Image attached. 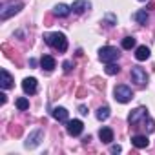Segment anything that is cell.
Masks as SVG:
<instances>
[{"label":"cell","instance_id":"1","mask_svg":"<svg viewBox=\"0 0 155 155\" xmlns=\"http://www.w3.org/2000/svg\"><path fill=\"white\" fill-rule=\"evenodd\" d=\"M44 40L48 46H51L53 49H57L60 53H64L68 49V38L64 33H48V35H44Z\"/></svg>","mask_w":155,"mask_h":155},{"label":"cell","instance_id":"2","mask_svg":"<svg viewBox=\"0 0 155 155\" xmlns=\"http://www.w3.org/2000/svg\"><path fill=\"white\" fill-rule=\"evenodd\" d=\"M119 57H120L119 49H117V48H111V46H104V48H101V51H99V58H101L102 62H106V64L119 60Z\"/></svg>","mask_w":155,"mask_h":155},{"label":"cell","instance_id":"3","mask_svg":"<svg viewBox=\"0 0 155 155\" xmlns=\"http://www.w3.org/2000/svg\"><path fill=\"white\" fill-rule=\"evenodd\" d=\"M113 95H115V101L120 102V104H126V102H130V101L133 99V91H131L128 86H124V84L117 86V88L113 90Z\"/></svg>","mask_w":155,"mask_h":155},{"label":"cell","instance_id":"4","mask_svg":"<svg viewBox=\"0 0 155 155\" xmlns=\"http://www.w3.org/2000/svg\"><path fill=\"white\" fill-rule=\"evenodd\" d=\"M131 81L137 82L139 86H144V84H148V75H146V71H144L142 68L135 66V68L131 69Z\"/></svg>","mask_w":155,"mask_h":155},{"label":"cell","instance_id":"5","mask_svg":"<svg viewBox=\"0 0 155 155\" xmlns=\"http://www.w3.org/2000/svg\"><path fill=\"white\" fill-rule=\"evenodd\" d=\"M82 130H84V124H82V120H79V119L68 120V133H69L71 137L81 135V133H82Z\"/></svg>","mask_w":155,"mask_h":155},{"label":"cell","instance_id":"6","mask_svg":"<svg viewBox=\"0 0 155 155\" xmlns=\"http://www.w3.org/2000/svg\"><path fill=\"white\" fill-rule=\"evenodd\" d=\"M146 117H148V110L140 106V108H137V110H133V111L130 113V117H128V122H130V124H137L140 119H146Z\"/></svg>","mask_w":155,"mask_h":155},{"label":"cell","instance_id":"7","mask_svg":"<svg viewBox=\"0 0 155 155\" xmlns=\"http://www.w3.org/2000/svg\"><path fill=\"white\" fill-rule=\"evenodd\" d=\"M22 90H24L28 95L37 93V79H33V77H28V79H24V81H22Z\"/></svg>","mask_w":155,"mask_h":155},{"label":"cell","instance_id":"8","mask_svg":"<svg viewBox=\"0 0 155 155\" xmlns=\"http://www.w3.org/2000/svg\"><path fill=\"white\" fill-rule=\"evenodd\" d=\"M90 8H91V4L88 2V0H77V2H73V6H71L73 13H77V15H82V13L88 11Z\"/></svg>","mask_w":155,"mask_h":155},{"label":"cell","instance_id":"9","mask_svg":"<svg viewBox=\"0 0 155 155\" xmlns=\"http://www.w3.org/2000/svg\"><path fill=\"white\" fill-rule=\"evenodd\" d=\"M40 139H42V130L33 131V133L28 137V140H26V148H35V146H38V144H40Z\"/></svg>","mask_w":155,"mask_h":155},{"label":"cell","instance_id":"10","mask_svg":"<svg viewBox=\"0 0 155 155\" xmlns=\"http://www.w3.org/2000/svg\"><path fill=\"white\" fill-rule=\"evenodd\" d=\"M20 9H22V4H9L6 9H2V13H0V18L6 20V18H9L13 13H18Z\"/></svg>","mask_w":155,"mask_h":155},{"label":"cell","instance_id":"11","mask_svg":"<svg viewBox=\"0 0 155 155\" xmlns=\"http://www.w3.org/2000/svg\"><path fill=\"white\" fill-rule=\"evenodd\" d=\"M40 66H42L46 71H53V69L57 68V62H55V58H53L51 55H44V57L40 58Z\"/></svg>","mask_w":155,"mask_h":155},{"label":"cell","instance_id":"12","mask_svg":"<svg viewBox=\"0 0 155 155\" xmlns=\"http://www.w3.org/2000/svg\"><path fill=\"white\" fill-rule=\"evenodd\" d=\"M51 115H53V119H57L58 122H68V117H69V113H68L66 108H55V110L51 111Z\"/></svg>","mask_w":155,"mask_h":155},{"label":"cell","instance_id":"13","mask_svg":"<svg viewBox=\"0 0 155 155\" xmlns=\"http://www.w3.org/2000/svg\"><path fill=\"white\" fill-rule=\"evenodd\" d=\"M69 11H71V8L66 6V4H57V6L53 8V15H55V17H68Z\"/></svg>","mask_w":155,"mask_h":155},{"label":"cell","instance_id":"14","mask_svg":"<svg viewBox=\"0 0 155 155\" xmlns=\"http://www.w3.org/2000/svg\"><path fill=\"white\" fill-rule=\"evenodd\" d=\"M131 144L135 146V148H146L148 144H150V140H148V137L146 135H135L133 139H131Z\"/></svg>","mask_w":155,"mask_h":155},{"label":"cell","instance_id":"15","mask_svg":"<svg viewBox=\"0 0 155 155\" xmlns=\"http://www.w3.org/2000/svg\"><path fill=\"white\" fill-rule=\"evenodd\" d=\"M99 137H101V140H102L104 144H110V142L113 140V131H111V128H102V130L99 131Z\"/></svg>","mask_w":155,"mask_h":155},{"label":"cell","instance_id":"16","mask_svg":"<svg viewBox=\"0 0 155 155\" xmlns=\"http://www.w3.org/2000/svg\"><path fill=\"white\" fill-rule=\"evenodd\" d=\"M0 73H2V88H4V90H9V88L13 86V79H11V75L8 73V69H2Z\"/></svg>","mask_w":155,"mask_h":155},{"label":"cell","instance_id":"17","mask_svg":"<svg viewBox=\"0 0 155 155\" xmlns=\"http://www.w3.org/2000/svg\"><path fill=\"white\" fill-rule=\"evenodd\" d=\"M135 58H137V60H146V58H150V49H148L146 46H139L137 51H135Z\"/></svg>","mask_w":155,"mask_h":155},{"label":"cell","instance_id":"18","mask_svg":"<svg viewBox=\"0 0 155 155\" xmlns=\"http://www.w3.org/2000/svg\"><path fill=\"white\" fill-rule=\"evenodd\" d=\"M135 20H137L139 24H146V22H148V13H146V9L137 11V13H135Z\"/></svg>","mask_w":155,"mask_h":155},{"label":"cell","instance_id":"19","mask_svg":"<svg viewBox=\"0 0 155 155\" xmlns=\"http://www.w3.org/2000/svg\"><path fill=\"white\" fill-rule=\"evenodd\" d=\"M108 117H110V108H108V106L99 108V111H97V119H99V120H106Z\"/></svg>","mask_w":155,"mask_h":155},{"label":"cell","instance_id":"20","mask_svg":"<svg viewBox=\"0 0 155 155\" xmlns=\"http://www.w3.org/2000/svg\"><path fill=\"white\" fill-rule=\"evenodd\" d=\"M104 71H106L108 75H117V73L120 71V68H119L117 64H113V62H110V64H108V66L104 68Z\"/></svg>","mask_w":155,"mask_h":155},{"label":"cell","instance_id":"21","mask_svg":"<svg viewBox=\"0 0 155 155\" xmlns=\"http://www.w3.org/2000/svg\"><path fill=\"white\" fill-rule=\"evenodd\" d=\"M17 108H18L20 111H26V110L29 108V101H28V99H24V97L17 99Z\"/></svg>","mask_w":155,"mask_h":155},{"label":"cell","instance_id":"22","mask_svg":"<svg viewBox=\"0 0 155 155\" xmlns=\"http://www.w3.org/2000/svg\"><path fill=\"white\" fill-rule=\"evenodd\" d=\"M122 48H124V49H131V48H135V38H133V37H126V38H122Z\"/></svg>","mask_w":155,"mask_h":155},{"label":"cell","instance_id":"23","mask_svg":"<svg viewBox=\"0 0 155 155\" xmlns=\"http://www.w3.org/2000/svg\"><path fill=\"white\" fill-rule=\"evenodd\" d=\"M120 150H122V148H120L119 144H115V146H111V153H120Z\"/></svg>","mask_w":155,"mask_h":155},{"label":"cell","instance_id":"24","mask_svg":"<svg viewBox=\"0 0 155 155\" xmlns=\"http://www.w3.org/2000/svg\"><path fill=\"white\" fill-rule=\"evenodd\" d=\"M64 69L66 71H71V62H64Z\"/></svg>","mask_w":155,"mask_h":155},{"label":"cell","instance_id":"25","mask_svg":"<svg viewBox=\"0 0 155 155\" xmlns=\"http://www.w3.org/2000/svg\"><path fill=\"white\" fill-rule=\"evenodd\" d=\"M79 111H81L82 115H86V113H88V110H86V106H81V108H79Z\"/></svg>","mask_w":155,"mask_h":155},{"label":"cell","instance_id":"26","mask_svg":"<svg viewBox=\"0 0 155 155\" xmlns=\"http://www.w3.org/2000/svg\"><path fill=\"white\" fill-rule=\"evenodd\" d=\"M0 97H2V104H6V101H8V97H6V93H0Z\"/></svg>","mask_w":155,"mask_h":155}]
</instances>
